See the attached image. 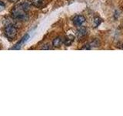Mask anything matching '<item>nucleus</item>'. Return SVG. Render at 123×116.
Masks as SVG:
<instances>
[{"label": "nucleus", "instance_id": "nucleus-3", "mask_svg": "<svg viewBox=\"0 0 123 116\" xmlns=\"http://www.w3.org/2000/svg\"><path fill=\"white\" fill-rule=\"evenodd\" d=\"M86 22V18L83 15H76V16L73 19V23L76 26H82L83 23Z\"/></svg>", "mask_w": 123, "mask_h": 116}, {"label": "nucleus", "instance_id": "nucleus-10", "mask_svg": "<svg viewBox=\"0 0 123 116\" xmlns=\"http://www.w3.org/2000/svg\"><path fill=\"white\" fill-rule=\"evenodd\" d=\"M9 1L10 2H12V3H14V2H18V0H9Z\"/></svg>", "mask_w": 123, "mask_h": 116}, {"label": "nucleus", "instance_id": "nucleus-5", "mask_svg": "<svg viewBox=\"0 0 123 116\" xmlns=\"http://www.w3.org/2000/svg\"><path fill=\"white\" fill-rule=\"evenodd\" d=\"M62 40L60 37H57L55 39H54V40L52 41V45L55 47H59V46H62Z\"/></svg>", "mask_w": 123, "mask_h": 116}, {"label": "nucleus", "instance_id": "nucleus-2", "mask_svg": "<svg viewBox=\"0 0 123 116\" xmlns=\"http://www.w3.org/2000/svg\"><path fill=\"white\" fill-rule=\"evenodd\" d=\"M6 36L9 39H14L17 35V29L12 25H8L5 28Z\"/></svg>", "mask_w": 123, "mask_h": 116}, {"label": "nucleus", "instance_id": "nucleus-8", "mask_svg": "<svg viewBox=\"0 0 123 116\" xmlns=\"http://www.w3.org/2000/svg\"><path fill=\"white\" fill-rule=\"evenodd\" d=\"M101 22H102V19H99V18H95V21H94V26H95V27H97Z\"/></svg>", "mask_w": 123, "mask_h": 116}, {"label": "nucleus", "instance_id": "nucleus-4", "mask_svg": "<svg viewBox=\"0 0 123 116\" xmlns=\"http://www.w3.org/2000/svg\"><path fill=\"white\" fill-rule=\"evenodd\" d=\"M74 36H72V35H68V36H65V40H64V44L66 46H71L72 44L73 43V41H74Z\"/></svg>", "mask_w": 123, "mask_h": 116}, {"label": "nucleus", "instance_id": "nucleus-6", "mask_svg": "<svg viewBox=\"0 0 123 116\" xmlns=\"http://www.w3.org/2000/svg\"><path fill=\"white\" fill-rule=\"evenodd\" d=\"M86 35V28H81L78 30V33H77V36L79 38H82Z\"/></svg>", "mask_w": 123, "mask_h": 116}, {"label": "nucleus", "instance_id": "nucleus-7", "mask_svg": "<svg viewBox=\"0 0 123 116\" xmlns=\"http://www.w3.org/2000/svg\"><path fill=\"white\" fill-rule=\"evenodd\" d=\"M44 0H32V5L36 7H40L42 4L43 3Z\"/></svg>", "mask_w": 123, "mask_h": 116}, {"label": "nucleus", "instance_id": "nucleus-9", "mask_svg": "<svg viewBox=\"0 0 123 116\" xmlns=\"http://www.w3.org/2000/svg\"><path fill=\"white\" fill-rule=\"evenodd\" d=\"M5 7H6V6H5V4H4V2L0 0V12H2L5 9Z\"/></svg>", "mask_w": 123, "mask_h": 116}, {"label": "nucleus", "instance_id": "nucleus-1", "mask_svg": "<svg viewBox=\"0 0 123 116\" xmlns=\"http://www.w3.org/2000/svg\"><path fill=\"white\" fill-rule=\"evenodd\" d=\"M12 15L13 18L18 19V20H27L29 19L28 13L23 8L22 4L15 6L12 10Z\"/></svg>", "mask_w": 123, "mask_h": 116}]
</instances>
